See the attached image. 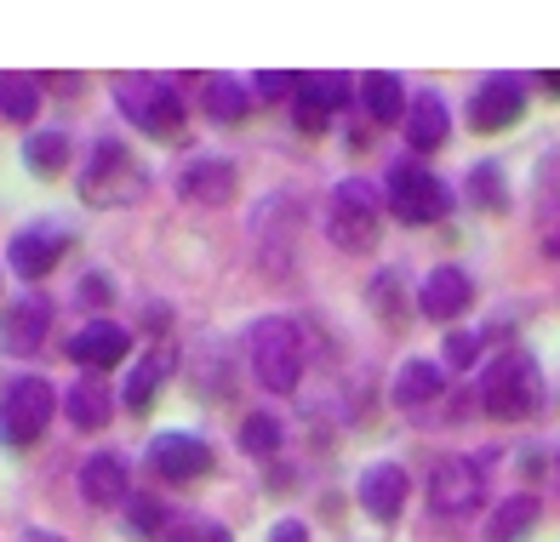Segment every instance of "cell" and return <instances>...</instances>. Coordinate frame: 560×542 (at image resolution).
<instances>
[{
  "instance_id": "34",
  "label": "cell",
  "mask_w": 560,
  "mask_h": 542,
  "mask_svg": "<svg viewBox=\"0 0 560 542\" xmlns=\"http://www.w3.org/2000/svg\"><path fill=\"white\" fill-rule=\"evenodd\" d=\"M109 297H115V286H109V274H86L81 286H74V303H81V308H104Z\"/></svg>"
},
{
  "instance_id": "13",
  "label": "cell",
  "mask_w": 560,
  "mask_h": 542,
  "mask_svg": "<svg viewBox=\"0 0 560 542\" xmlns=\"http://www.w3.org/2000/svg\"><path fill=\"white\" fill-rule=\"evenodd\" d=\"M126 349H132V331H126V326H115V320H86V326L69 338V349H63V354H69L86 377H97V372L120 366Z\"/></svg>"
},
{
  "instance_id": "24",
  "label": "cell",
  "mask_w": 560,
  "mask_h": 542,
  "mask_svg": "<svg viewBox=\"0 0 560 542\" xmlns=\"http://www.w3.org/2000/svg\"><path fill=\"white\" fill-rule=\"evenodd\" d=\"M538 497L532 492H515V497H503L498 503V514L487 520V542H526L532 537V526H538Z\"/></svg>"
},
{
  "instance_id": "39",
  "label": "cell",
  "mask_w": 560,
  "mask_h": 542,
  "mask_svg": "<svg viewBox=\"0 0 560 542\" xmlns=\"http://www.w3.org/2000/svg\"><path fill=\"white\" fill-rule=\"evenodd\" d=\"M544 86H549V92H555V97H560V69H555V74H549V81H544Z\"/></svg>"
},
{
  "instance_id": "26",
  "label": "cell",
  "mask_w": 560,
  "mask_h": 542,
  "mask_svg": "<svg viewBox=\"0 0 560 542\" xmlns=\"http://www.w3.org/2000/svg\"><path fill=\"white\" fill-rule=\"evenodd\" d=\"M0 115L12 126H30L40 115V81L35 74H0Z\"/></svg>"
},
{
  "instance_id": "37",
  "label": "cell",
  "mask_w": 560,
  "mask_h": 542,
  "mask_svg": "<svg viewBox=\"0 0 560 542\" xmlns=\"http://www.w3.org/2000/svg\"><path fill=\"white\" fill-rule=\"evenodd\" d=\"M23 542H63V537L46 531V526H30V531H23Z\"/></svg>"
},
{
  "instance_id": "25",
  "label": "cell",
  "mask_w": 560,
  "mask_h": 542,
  "mask_svg": "<svg viewBox=\"0 0 560 542\" xmlns=\"http://www.w3.org/2000/svg\"><path fill=\"white\" fill-rule=\"evenodd\" d=\"M361 109L377 126L406 120V86H400V74H366V81H361Z\"/></svg>"
},
{
  "instance_id": "6",
  "label": "cell",
  "mask_w": 560,
  "mask_h": 542,
  "mask_svg": "<svg viewBox=\"0 0 560 542\" xmlns=\"http://www.w3.org/2000/svg\"><path fill=\"white\" fill-rule=\"evenodd\" d=\"M58 417V389L46 377H18L7 394H0V446H35Z\"/></svg>"
},
{
  "instance_id": "1",
  "label": "cell",
  "mask_w": 560,
  "mask_h": 542,
  "mask_svg": "<svg viewBox=\"0 0 560 542\" xmlns=\"http://www.w3.org/2000/svg\"><path fill=\"white\" fill-rule=\"evenodd\" d=\"M246 354H252V372L269 394H298L303 382V331L280 315H264L252 320L246 331Z\"/></svg>"
},
{
  "instance_id": "27",
  "label": "cell",
  "mask_w": 560,
  "mask_h": 542,
  "mask_svg": "<svg viewBox=\"0 0 560 542\" xmlns=\"http://www.w3.org/2000/svg\"><path fill=\"white\" fill-rule=\"evenodd\" d=\"M464 189L475 200V212H509V184H503V166L498 161H475Z\"/></svg>"
},
{
  "instance_id": "9",
  "label": "cell",
  "mask_w": 560,
  "mask_h": 542,
  "mask_svg": "<svg viewBox=\"0 0 560 542\" xmlns=\"http://www.w3.org/2000/svg\"><path fill=\"white\" fill-rule=\"evenodd\" d=\"M487 492V469H480L475 457H441L435 474H429V508L457 520V514H469Z\"/></svg>"
},
{
  "instance_id": "32",
  "label": "cell",
  "mask_w": 560,
  "mask_h": 542,
  "mask_svg": "<svg viewBox=\"0 0 560 542\" xmlns=\"http://www.w3.org/2000/svg\"><path fill=\"white\" fill-rule=\"evenodd\" d=\"M475 360H480V331H452V338H446V366L469 372Z\"/></svg>"
},
{
  "instance_id": "29",
  "label": "cell",
  "mask_w": 560,
  "mask_h": 542,
  "mask_svg": "<svg viewBox=\"0 0 560 542\" xmlns=\"http://www.w3.org/2000/svg\"><path fill=\"white\" fill-rule=\"evenodd\" d=\"M126 526H132V537H166L172 514H166V503H155L149 492H132V497H126Z\"/></svg>"
},
{
  "instance_id": "20",
  "label": "cell",
  "mask_w": 560,
  "mask_h": 542,
  "mask_svg": "<svg viewBox=\"0 0 560 542\" xmlns=\"http://www.w3.org/2000/svg\"><path fill=\"white\" fill-rule=\"evenodd\" d=\"M63 411H69V423H74V428H86V434L109 428V417H115V394H109V382H104V377H81V382H69V389H63Z\"/></svg>"
},
{
  "instance_id": "18",
  "label": "cell",
  "mask_w": 560,
  "mask_h": 542,
  "mask_svg": "<svg viewBox=\"0 0 560 542\" xmlns=\"http://www.w3.org/2000/svg\"><path fill=\"white\" fill-rule=\"evenodd\" d=\"M81 497L92 508H126V497H132V480H126V457L120 451H92L81 462Z\"/></svg>"
},
{
  "instance_id": "28",
  "label": "cell",
  "mask_w": 560,
  "mask_h": 542,
  "mask_svg": "<svg viewBox=\"0 0 560 542\" xmlns=\"http://www.w3.org/2000/svg\"><path fill=\"white\" fill-rule=\"evenodd\" d=\"M23 161H30L35 177H58L69 166V132H30L23 143Z\"/></svg>"
},
{
  "instance_id": "5",
  "label": "cell",
  "mask_w": 560,
  "mask_h": 542,
  "mask_svg": "<svg viewBox=\"0 0 560 542\" xmlns=\"http://www.w3.org/2000/svg\"><path fill=\"white\" fill-rule=\"evenodd\" d=\"M115 103H120V115L149 138H177L184 132V97H177L172 81H155V74H120Z\"/></svg>"
},
{
  "instance_id": "10",
  "label": "cell",
  "mask_w": 560,
  "mask_h": 542,
  "mask_svg": "<svg viewBox=\"0 0 560 542\" xmlns=\"http://www.w3.org/2000/svg\"><path fill=\"white\" fill-rule=\"evenodd\" d=\"M58 320V303L46 292H23L18 303L0 308V349L7 354H35L46 343V331Z\"/></svg>"
},
{
  "instance_id": "30",
  "label": "cell",
  "mask_w": 560,
  "mask_h": 542,
  "mask_svg": "<svg viewBox=\"0 0 560 542\" xmlns=\"http://www.w3.org/2000/svg\"><path fill=\"white\" fill-rule=\"evenodd\" d=\"M366 303H372L377 320L400 326V320H406V315H400V269H384V274H377L372 286H366Z\"/></svg>"
},
{
  "instance_id": "33",
  "label": "cell",
  "mask_w": 560,
  "mask_h": 542,
  "mask_svg": "<svg viewBox=\"0 0 560 542\" xmlns=\"http://www.w3.org/2000/svg\"><path fill=\"white\" fill-rule=\"evenodd\" d=\"M258 97L264 103H287V97H298V81H292V74H280V69H264L258 74Z\"/></svg>"
},
{
  "instance_id": "12",
  "label": "cell",
  "mask_w": 560,
  "mask_h": 542,
  "mask_svg": "<svg viewBox=\"0 0 560 542\" xmlns=\"http://www.w3.org/2000/svg\"><path fill=\"white\" fill-rule=\"evenodd\" d=\"M521 115H526L521 74H487V81L475 86V97H469V126L475 132H503V126H515Z\"/></svg>"
},
{
  "instance_id": "16",
  "label": "cell",
  "mask_w": 560,
  "mask_h": 542,
  "mask_svg": "<svg viewBox=\"0 0 560 542\" xmlns=\"http://www.w3.org/2000/svg\"><path fill=\"white\" fill-rule=\"evenodd\" d=\"M343 103H349V81H343V74H298L292 109H298L303 132H320L326 120H338Z\"/></svg>"
},
{
  "instance_id": "2",
  "label": "cell",
  "mask_w": 560,
  "mask_h": 542,
  "mask_svg": "<svg viewBox=\"0 0 560 542\" xmlns=\"http://www.w3.org/2000/svg\"><path fill=\"white\" fill-rule=\"evenodd\" d=\"M480 405H487V417H498V423H526L532 411L544 405V372H538V360L521 354V349H509L498 366L480 377Z\"/></svg>"
},
{
  "instance_id": "11",
  "label": "cell",
  "mask_w": 560,
  "mask_h": 542,
  "mask_svg": "<svg viewBox=\"0 0 560 542\" xmlns=\"http://www.w3.org/2000/svg\"><path fill=\"white\" fill-rule=\"evenodd\" d=\"M149 469H155L161 480H172V485L200 480L212 469V446L200 440V434H189V428H166V434L149 440Z\"/></svg>"
},
{
  "instance_id": "3",
  "label": "cell",
  "mask_w": 560,
  "mask_h": 542,
  "mask_svg": "<svg viewBox=\"0 0 560 542\" xmlns=\"http://www.w3.org/2000/svg\"><path fill=\"white\" fill-rule=\"evenodd\" d=\"M377 228H384V200L366 177H343L332 189V205H326V235H332L338 251L366 257L377 246Z\"/></svg>"
},
{
  "instance_id": "19",
  "label": "cell",
  "mask_w": 560,
  "mask_h": 542,
  "mask_svg": "<svg viewBox=\"0 0 560 542\" xmlns=\"http://www.w3.org/2000/svg\"><path fill=\"white\" fill-rule=\"evenodd\" d=\"M406 143H412L418 154H435L452 132V115H446V97L441 92H418L412 103H406V120H400Z\"/></svg>"
},
{
  "instance_id": "35",
  "label": "cell",
  "mask_w": 560,
  "mask_h": 542,
  "mask_svg": "<svg viewBox=\"0 0 560 542\" xmlns=\"http://www.w3.org/2000/svg\"><path fill=\"white\" fill-rule=\"evenodd\" d=\"M269 542H310V531H303L298 520H275L269 526Z\"/></svg>"
},
{
  "instance_id": "22",
  "label": "cell",
  "mask_w": 560,
  "mask_h": 542,
  "mask_svg": "<svg viewBox=\"0 0 560 542\" xmlns=\"http://www.w3.org/2000/svg\"><path fill=\"white\" fill-rule=\"evenodd\" d=\"M172 366H177V354L172 349H149L132 372H126V382H120V394H126V411H149V400L161 394V382L172 377Z\"/></svg>"
},
{
  "instance_id": "8",
  "label": "cell",
  "mask_w": 560,
  "mask_h": 542,
  "mask_svg": "<svg viewBox=\"0 0 560 542\" xmlns=\"http://www.w3.org/2000/svg\"><path fill=\"white\" fill-rule=\"evenodd\" d=\"M69 246H74L69 223H30V228H18V235L7 240V263H12L18 280H46Z\"/></svg>"
},
{
  "instance_id": "38",
  "label": "cell",
  "mask_w": 560,
  "mask_h": 542,
  "mask_svg": "<svg viewBox=\"0 0 560 542\" xmlns=\"http://www.w3.org/2000/svg\"><path fill=\"white\" fill-rule=\"evenodd\" d=\"M207 542H235V537H229L223 526H212V531H207Z\"/></svg>"
},
{
  "instance_id": "36",
  "label": "cell",
  "mask_w": 560,
  "mask_h": 542,
  "mask_svg": "<svg viewBox=\"0 0 560 542\" xmlns=\"http://www.w3.org/2000/svg\"><path fill=\"white\" fill-rule=\"evenodd\" d=\"M544 246H549V257H560V200L549 205V217H544Z\"/></svg>"
},
{
  "instance_id": "15",
  "label": "cell",
  "mask_w": 560,
  "mask_h": 542,
  "mask_svg": "<svg viewBox=\"0 0 560 542\" xmlns=\"http://www.w3.org/2000/svg\"><path fill=\"white\" fill-rule=\"evenodd\" d=\"M475 303V286H469V274L457 269V263H441V269H429L423 274V286H418V315L423 320H457L464 308Z\"/></svg>"
},
{
  "instance_id": "31",
  "label": "cell",
  "mask_w": 560,
  "mask_h": 542,
  "mask_svg": "<svg viewBox=\"0 0 560 542\" xmlns=\"http://www.w3.org/2000/svg\"><path fill=\"white\" fill-rule=\"evenodd\" d=\"M241 446L252 457H275L280 451V423L269 417V411H252V417L241 423Z\"/></svg>"
},
{
  "instance_id": "14",
  "label": "cell",
  "mask_w": 560,
  "mask_h": 542,
  "mask_svg": "<svg viewBox=\"0 0 560 542\" xmlns=\"http://www.w3.org/2000/svg\"><path fill=\"white\" fill-rule=\"evenodd\" d=\"M235 189H241V177L223 154H195V161L177 172V195H184L189 205H229Z\"/></svg>"
},
{
  "instance_id": "21",
  "label": "cell",
  "mask_w": 560,
  "mask_h": 542,
  "mask_svg": "<svg viewBox=\"0 0 560 542\" xmlns=\"http://www.w3.org/2000/svg\"><path fill=\"white\" fill-rule=\"evenodd\" d=\"M395 405L400 411H423V405H435L446 394V366H435V360H406V366L395 372Z\"/></svg>"
},
{
  "instance_id": "23",
  "label": "cell",
  "mask_w": 560,
  "mask_h": 542,
  "mask_svg": "<svg viewBox=\"0 0 560 542\" xmlns=\"http://www.w3.org/2000/svg\"><path fill=\"white\" fill-rule=\"evenodd\" d=\"M200 109H207V120H218V126H235L252 109V92H246V81H235V74H212V81H200Z\"/></svg>"
},
{
  "instance_id": "4",
  "label": "cell",
  "mask_w": 560,
  "mask_h": 542,
  "mask_svg": "<svg viewBox=\"0 0 560 542\" xmlns=\"http://www.w3.org/2000/svg\"><path fill=\"white\" fill-rule=\"evenodd\" d=\"M143 189H149V177L132 161V149L115 143V138H97L92 154H86V166H81V200H92V205H132V200H143Z\"/></svg>"
},
{
  "instance_id": "7",
  "label": "cell",
  "mask_w": 560,
  "mask_h": 542,
  "mask_svg": "<svg viewBox=\"0 0 560 542\" xmlns=\"http://www.w3.org/2000/svg\"><path fill=\"white\" fill-rule=\"evenodd\" d=\"M384 195H389V212L400 217V223H441L446 212H452V195H446V184L429 166H418V161H400V166H389V177H384Z\"/></svg>"
},
{
  "instance_id": "17",
  "label": "cell",
  "mask_w": 560,
  "mask_h": 542,
  "mask_svg": "<svg viewBox=\"0 0 560 542\" xmlns=\"http://www.w3.org/2000/svg\"><path fill=\"white\" fill-rule=\"evenodd\" d=\"M406 469L400 462H372V469L361 474V485H354V497H361V508H366V520H377V526H389L395 514L406 508Z\"/></svg>"
}]
</instances>
